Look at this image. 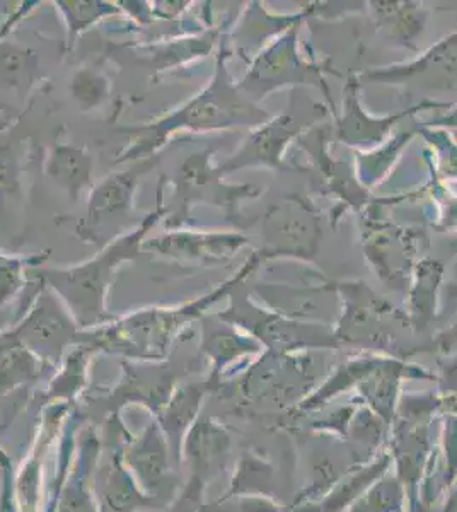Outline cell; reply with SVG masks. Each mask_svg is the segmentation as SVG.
<instances>
[{
	"label": "cell",
	"instance_id": "1",
	"mask_svg": "<svg viewBox=\"0 0 457 512\" xmlns=\"http://www.w3.org/2000/svg\"><path fill=\"white\" fill-rule=\"evenodd\" d=\"M161 216L162 210L159 207L152 212L149 219L142 222L137 231L113 243L108 250L96 256L93 262L69 270H47L43 272L45 279L76 309L77 316L94 320L103 313L106 289L113 279L116 267L137 255L145 234L151 231Z\"/></svg>",
	"mask_w": 457,
	"mask_h": 512
},
{
	"label": "cell",
	"instance_id": "2",
	"mask_svg": "<svg viewBox=\"0 0 457 512\" xmlns=\"http://www.w3.org/2000/svg\"><path fill=\"white\" fill-rule=\"evenodd\" d=\"M154 164L156 159H145L122 175L110 176L94 190L86 217L82 219L84 238L98 241V238H103L105 227L120 226L127 219L139 178Z\"/></svg>",
	"mask_w": 457,
	"mask_h": 512
},
{
	"label": "cell",
	"instance_id": "3",
	"mask_svg": "<svg viewBox=\"0 0 457 512\" xmlns=\"http://www.w3.org/2000/svg\"><path fill=\"white\" fill-rule=\"evenodd\" d=\"M91 158L74 147H57L50 159V173L53 178L69 190L76 198L82 188L89 187Z\"/></svg>",
	"mask_w": 457,
	"mask_h": 512
},
{
	"label": "cell",
	"instance_id": "4",
	"mask_svg": "<svg viewBox=\"0 0 457 512\" xmlns=\"http://www.w3.org/2000/svg\"><path fill=\"white\" fill-rule=\"evenodd\" d=\"M18 158L11 147H0V193L18 192L19 190Z\"/></svg>",
	"mask_w": 457,
	"mask_h": 512
}]
</instances>
